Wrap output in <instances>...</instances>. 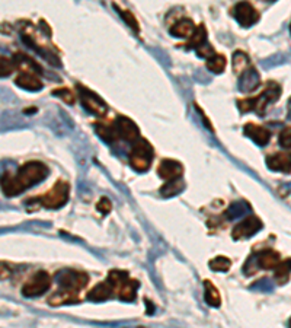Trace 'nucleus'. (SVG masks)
<instances>
[{
    "mask_svg": "<svg viewBox=\"0 0 291 328\" xmlns=\"http://www.w3.org/2000/svg\"><path fill=\"white\" fill-rule=\"evenodd\" d=\"M48 175V168L42 162H26L16 172V175H11L5 172L2 177V189L3 194L8 197H15L26 189L44 181Z\"/></svg>",
    "mask_w": 291,
    "mask_h": 328,
    "instance_id": "f257e3e1",
    "label": "nucleus"
},
{
    "mask_svg": "<svg viewBox=\"0 0 291 328\" xmlns=\"http://www.w3.org/2000/svg\"><path fill=\"white\" fill-rule=\"evenodd\" d=\"M153 156H154V152H153L152 145L146 139H139L134 143L133 149L130 151L128 159H130L131 166L137 172H146L152 165Z\"/></svg>",
    "mask_w": 291,
    "mask_h": 328,
    "instance_id": "f03ea898",
    "label": "nucleus"
},
{
    "mask_svg": "<svg viewBox=\"0 0 291 328\" xmlns=\"http://www.w3.org/2000/svg\"><path fill=\"white\" fill-rule=\"evenodd\" d=\"M108 280L114 285L115 291H118V298L124 302H133L136 299V292L139 283L133 278H128L126 271L114 270L109 273Z\"/></svg>",
    "mask_w": 291,
    "mask_h": 328,
    "instance_id": "7ed1b4c3",
    "label": "nucleus"
},
{
    "mask_svg": "<svg viewBox=\"0 0 291 328\" xmlns=\"http://www.w3.org/2000/svg\"><path fill=\"white\" fill-rule=\"evenodd\" d=\"M69 193H70V187H69V184L63 181V179H60V181H57L55 184H54V187L51 190H48L44 196H41V197H37L38 200L37 202L42 206V207H45V209H60V207H63L64 204L67 203L69 200Z\"/></svg>",
    "mask_w": 291,
    "mask_h": 328,
    "instance_id": "20e7f679",
    "label": "nucleus"
},
{
    "mask_svg": "<svg viewBox=\"0 0 291 328\" xmlns=\"http://www.w3.org/2000/svg\"><path fill=\"white\" fill-rule=\"evenodd\" d=\"M51 288V276L45 271H38L29 278L22 288L25 298H37L44 295Z\"/></svg>",
    "mask_w": 291,
    "mask_h": 328,
    "instance_id": "39448f33",
    "label": "nucleus"
},
{
    "mask_svg": "<svg viewBox=\"0 0 291 328\" xmlns=\"http://www.w3.org/2000/svg\"><path fill=\"white\" fill-rule=\"evenodd\" d=\"M77 90H79V97L80 101L83 104V107L88 110L89 113L95 114L98 117H103L108 113V105L102 98H99L95 92H92L90 89L85 88L82 85H77Z\"/></svg>",
    "mask_w": 291,
    "mask_h": 328,
    "instance_id": "423d86ee",
    "label": "nucleus"
},
{
    "mask_svg": "<svg viewBox=\"0 0 291 328\" xmlns=\"http://www.w3.org/2000/svg\"><path fill=\"white\" fill-rule=\"evenodd\" d=\"M57 282L63 289L79 292L89 283V276L76 270H63L57 274Z\"/></svg>",
    "mask_w": 291,
    "mask_h": 328,
    "instance_id": "0eeeda50",
    "label": "nucleus"
},
{
    "mask_svg": "<svg viewBox=\"0 0 291 328\" xmlns=\"http://www.w3.org/2000/svg\"><path fill=\"white\" fill-rule=\"evenodd\" d=\"M279 95H281V88L275 82H269L264 89V92L256 97V98H251V102L253 104L252 111H256L258 114H264L266 105L271 102L278 101Z\"/></svg>",
    "mask_w": 291,
    "mask_h": 328,
    "instance_id": "6e6552de",
    "label": "nucleus"
},
{
    "mask_svg": "<svg viewBox=\"0 0 291 328\" xmlns=\"http://www.w3.org/2000/svg\"><path fill=\"white\" fill-rule=\"evenodd\" d=\"M261 229H262V222L256 216H249L235 226L233 232H231V237L235 241L248 240Z\"/></svg>",
    "mask_w": 291,
    "mask_h": 328,
    "instance_id": "1a4fd4ad",
    "label": "nucleus"
},
{
    "mask_svg": "<svg viewBox=\"0 0 291 328\" xmlns=\"http://www.w3.org/2000/svg\"><path fill=\"white\" fill-rule=\"evenodd\" d=\"M233 15L236 18V21L241 24L242 26H251L256 24L259 21V12L253 8L252 5L246 0L239 2L235 9H233Z\"/></svg>",
    "mask_w": 291,
    "mask_h": 328,
    "instance_id": "9d476101",
    "label": "nucleus"
},
{
    "mask_svg": "<svg viewBox=\"0 0 291 328\" xmlns=\"http://www.w3.org/2000/svg\"><path fill=\"white\" fill-rule=\"evenodd\" d=\"M115 128H117V133L121 139H124L126 142H130V143H136L140 137V131L137 124L130 120L128 117H124V115H120L117 117L114 123Z\"/></svg>",
    "mask_w": 291,
    "mask_h": 328,
    "instance_id": "9b49d317",
    "label": "nucleus"
},
{
    "mask_svg": "<svg viewBox=\"0 0 291 328\" xmlns=\"http://www.w3.org/2000/svg\"><path fill=\"white\" fill-rule=\"evenodd\" d=\"M266 166L277 172H291V152H278L266 158Z\"/></svg>",
    "mask_w": 291,
    "mask_h": 328,
    "instance_id": "f8f14e48",
    "label": "nucleus"
},
{
    "mask_svg": "<svg viewBox=\"0 0 291 328\" xmlns=\"http://www.w3.org/2000/svg\"><path fill=\"white\" fill-rule=\"evenodd\" d=\"M259 85H261V77H259L258 70L253 66H249L248 69H245L242 72L241 79H239V89L243 93L253 92Z\"/></svg>",
    "mask_w": 291,
    "mask_h": 328,
    "instance_id": "ddd939ff",
    "label": "nucleus"
},
{
    "mask_svg": "<svg viewBox=\"0 0 291 328\" xmlns=\"http://www.w3.org/2000/svg\"><path fill=\"white\" fill-rule=\"evenodd\" d=\"M182 172H184L182 165L179 164L178 161H173V159H163L159 165V168H157V174L166 181L181 178Z\"/></svg>",
    "mask_w": 291,
    "mask_h": 328,
    "instance_id": "4468645a",
    "label": "nucleus"
},
{
    "mask_svg": "<svg viewBox=\"0 0 291 328\" xmlns=\"http://www.w3.org/2000/svg\"><path fill=\"white\" fill-rule=\"evenodd\" d=\"M245 134L248 137H251V140H253L258 146H265L271 140V133L268 128L253 124V123H249L245 126Z\"/></svg>",
    "mask_w": 291,
    "mask_h": 328,
    "instance_id": "2eb2a0df",
    "label": "nucleus"
},
{
    "mask_svg": "<svg viewBox=\"0 0 291 328\" xmlns=\"http://www.w3.org/2000/svg\"><path fill=\"white\" fill-rule=\"evenodd\" d=\"M114 291V285L109 280H106V282H102L99 285H96L92 291L89 292L88 299L93 301V302H103V301H108L109 298H112Z\"/></svg>",
    "mask_w": 291,
    "mask_h": 328,
    "instance_id": "dca6fc26",
    "label": "nucleus"
},
{
    "mask_svg": "<svg viewBox=\"0 0 291 328\" xmlns=\"http://www.w3.org/2000/svg\"><path fill=\"white\" fill-rule=\"evenodd\" d=\"M15 83L19 88L25 89V90H31V92H35V90H41L42 89V82L32 72H22L21 75H18V77L15 79Z\"/></svg>",
    "mask_w": 291,
    "mask_h": 328,
    "instance_id": "f3484780",
    "label": "nucleus"
},
{
    "mask_svg": "<svg viewBox=\"0 0 291 328\" xmlns=\"http://www.w3.org/2000/svg\"><path fill=\"white\" fill-rule=\"evenodd\" d=\"M256 264L264 270H272L279 264V254L274 250H265L258 254Z\"/></svg>",
    "mask_w": 291,
    "mask_h": 328,
    "instance_id": "a211bd4d",
    "label": "nucleus"
},
{
    "mask_svg": "<svg viewBox=\"0 0 291 328\" xmlns=\"http://www.w3.org/2000/svg\"><path fill=\"white\" fill-rule=\"evenodd\" d=\"M79 292L69 291V289H60L59 292H55L50 298V305L59 306V305H66V303H76L79 302Z\"/></svg>",
    "mask_w": 291,
    "mask_h": 328,
    "instance_id": "6ab92c4d",
    "label": "nucleus"
},
{
    "mask_svg": "<svg viewBox=\"0 0 291 328\" xmlns=\"http://www.w3.org/2000/svg\"><path fill=\"white\" fill-rule=\"evenodd\" d=\"M194 31H195V25H194V22H192L191 19H188V18H184V19L178 21L177 24L170 28V34H172L173 37L178 38L191 37V35L194 34Z\"/></svg>",
    "mask_w": 291,
    "mask_h": 328,
    "instance_id": "aec40b11",
    "label": "nucleus"
},
{
    "mask_svg": "<svg viewBox=\"0 0 291 328\" xmlns=\"http://www.w3.org/2000/svg\"><path fill=\"white\" fill-rule=\"evenodd\" d=\"M204 298H205V302L208 303L210 306L218 308L221 305V296L217 291V288L210 280L204 282Z\"/></svg>",
    "mask_w": 291,
    "mask_h": 328,
    "instance_id": "412c9836",
    "label": "nucleus"
},
{
    "mask_svg": "<svg viewBox=\"0 0 291 328\" xmlns=\"http://www.w3.org/2000/svg\"><path fill=\"white\" fill-rule=\"evenodd\" d=\"M95 131L96 134L101 137L103 142L106 143H114L115 140L118 139V133L115 126H106V124H95Z\"/></svg>",
    "mask_w": 291,
    "mask_h": 328,
    "instance_id": "4be33fe9",
    "label": "nucleus"
},
{
    "mask_svg": "<svg viewBox=\"0 0 291 328\" xmlns=\"http://www.w3.org/2000/svg\"><path fill=\"white\" fill-rule=\"evenodd\" d=\"M226 63H227V62H226V57H224V56L214 53L213 56H210V57L207 59V69L211 70L213 73L220 75V73L224 72Z\"/></svg>",
    "mask_w": 291,
    "mask_h": 328,
    "instance_id": "5701e85b",
    "label": "nucleus"
},
{
    "mask_svg": "<svg viewBox=\"0 0 291 328\" xmlns=\"http://www.w3.org/2000/svg\"><path fill=\"white\" fill-rule=\"evenodd\" d=\"M182 190H184V181L181 178H177V179L167 181L160 189V194L163 197H173V196H178Z\"/></svg>",
    "mask_w": 291,
    "mask_h": 328,
    "instance_id": "b1692460",
    "label": "nucleus"
},
{
    "mask_svg": "<svg viewBox=\"0 0 291 328\" xmlns=\"http://www.w3.org/2000/svg\"><path fill=\"white\" fill-rule=\"evenodd\" d=\"M205 41H207V29H205V26L204 25H198L195 28V31H194V34L191 35L190 42H188V47L191 49H200L201 45L205 44Z\"/></svg>",
    "mask_w": 291,
    "mask_h": 328,
    "instance_id": "393cba45",
    "label": "nucleus"
},
{
    "mask_svg": "<svg viewBox=\"0 0 291 328\" xmlns=\"http://www.w3.org/2000/svg\"><path fill=\"white\" fill-rule=\"evenodd\" d=\"M251 64H249V59H248V56L245 54V53H242V51H236L235 54H233V69H235V72L236 73H242L245 69H248Z\"/></svg>",
    "mask_w": 291,
    "mask_h": 328,
    "instance_id": "a878e982",
    "label": "nucleus"
},
{
    "mask_svg": "<svg viewBox=\"0 0 291 328\" xmlns=\"http://www.w3.org/2000/svg\"><path fill=\"white\" fill-rule=\"evenodd\" d=\"M291 273V260H285L282 263H279L275 267V278L279 280V283H284L288 280V276Z\"/></svg>",
    "mask_w": 291,
    "mask_h": 328,
    "instance_id": "bb28decb",
    "label": "nucleus"
},
{
    "mask_svg": "<svg viewBox=\"0 0 291 328\" xmlns=\"http://www.w3.org/2000/svg\"><path fill=\"white\" fill-rule=\"evenodd\" d=\"M208 264L211 267V270H214V271H228L230 267H231V261L228 260L227 257L220 255V257L213 258Z\"/></svg>",
    "mask_w": 291,
    "mask_h": 328,
    "instance_id": "cd10ccee",
    "label": "nucleus"
},
{
    "mask_svg": "<svg viewBox=\"0 0 291 328\" xmlns=\"http://www.w3.org/2000/svg\"><path fill=\"white\" fill-rule=\"evenodd\" d=\"M51 93H52L54 97L60 98V100L66 102V104H69V105H73V104L76 102V95L69 88H57L54 89Z\"/></svg>",
    "mask_w": 291,
    "mask_h": 328,
    "instance_id": "c85d7f7f",
    "label": "nucleus"
},
{
    "mask_svg": "<svg viewBox=\"0 0 291 328\" xmlns=\"http://www.w3.org/2000/svg\"><path fill=\"white\" fill-rule=\"evenodd\" d=\"M114 8L117 9V11H118V12H120V16H121V18H123V19L126 21L127 25L130 26L131 29H134L136 32H140L139 22H137V19H136V16H134L133 13L130 12V11H124V9H120V8H118L117 5H114Z\"/></svg>",
    "mask_w": 291,
    "mask_h": 328,
    "instance_id": "c756f323",
    "label": "nucleus"
},
{
    "mask_svg": "<svg viewBox=\"0 0 291 328\" xmlns=\"http://www.w3.org/2000/svg\"><path fill=\"white\" fill-rule=\"evenodd\" d=\"M15 69H16L15 59L6 57V56H2V59H0V70H2V76H3V77H5V76H9Z\"/></svg>",
    "mask_w": 291,
    "mask_h": 328,
    "instance_id": "7c9ffc66",
    "label": "nucleus"
},
{
    "mask_svg": "<svg viewBox=\"0 0 291 328\" xmlns=\"http://www.w3.org/2000/svg\"><path fill=\"white\" fill-rule=\"evenodd\" d=\"M279 146L284 149H291V127H285L279 133Z\"/></svg>",
    "mask_w": 291,
    "mask_h": 328,
    "instance_id": "2f4dec72",
    "label": "nucleus"
},
{
    "mask_svg": "<svg viewBox=\"0 0 291 328\" xmlns=\"http://www.w3.org/2000/svg\"><path fill=\"white\" fill-rule=\"evenodd\" d=\"M245 213V207H243V204L242 203H235V204H231L230 207H228L227 210V217L228 219H236V217H239Z\"/></svg>",
    "mask_w": 291,
    "mask_h": 328,
    "instance_id": "473e14b6",
    "label": "nucleus"
},
{
    "mask_svg": "<svg viewBox=\"0 0 291 328\" xmlns=\"http://www.w3.org/2000/svg\"><path fill=\"white\" fill-rule=\"evenodd\" d=\"M96 207H98V210H99V212H102L103 215H106V213H109V212H111V209H112V204H111V202H109L106 197H102Z\"/></svg>",
    "mask_w": 291,
    "mask_h": 328,
    "instance_id": "72a5a7b5",
    "label": "nucleus"
},
{
    "mask_svg": "<svg viewBox=\"0 0 291 328\" xmlns=\"http://www.w3.org/2000/svg\"><path fill=\"white\" fill-rule=\"evenodd\" d=\"M197 54H198L200 57H205V59H208L210 56L214 54V50H213V47H211L210 44H204V45H201L200 49H197Z\"/></svg>",
    "mask_w": 291,
    "mask_h": 328,
    "instance_id": "f704fd0d",
    "label": "nucleus"
},
{
    "mask_svg": "<svg viewBox=\"0 0 291 328\" xmlns=\"http://www.w3.org/2000/svg\"><path fill=\"white\" fill-rule=\"evenodd\" d=\"M288 118L291 120V100H290V102H288Z\"/></svg>",
    "mask_w": 291,
    "mask_h": 328,
    "instance_id": "c9c22d12",
    "label": "nucleus"
},
{
    "mask_svg": "<svg viewBox=\"0 0 291 328\" xmlns=\"http://www.w3.org/2000/svg\"><path fill=\"white\" fill-rule=\"evenodd\" d=\"M290 327H291V319H290Z\"/></svg>",
    "mask_w": 291,
    "mask_h": 328,
    "instance_id": "e433bc0d",
    "label": "nucleus"
},
{
    "mask_svg": "<svg viewBox=\"0 0 291 328\" xmlns=\"http://www.w3.org/2000/svg\"><path fill=\"white\" fill-rule=\"evenodd\" d=\"M269 2H274V0H269Z\"/></svg>",
    "mask_w": 291,
    "mask_h": 328,
    "instance_id": "4c0bfd02",
    "label": "nucleus"
}]
</instances>
